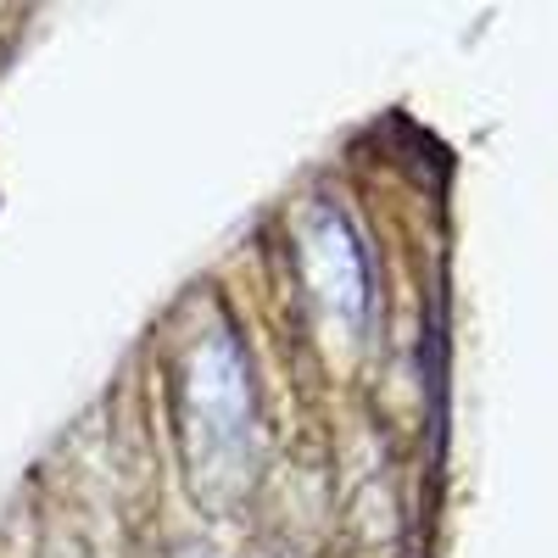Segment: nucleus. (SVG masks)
Instances as JSON below:
<instances>
[{
    "label": "nucleus",
    "instance_id": "f03ea898",
    "mask_svg": "<svg viewBox=\"0 0 558 558\" xmlns=\"http://www.w3.org/2000/svg\"><path fill=\"white\" fill-rule=\"evenodd\" d=\"M302 274H307V291L313 307L330 318L336 336H363V318H368V268L357 252L352 223L336 207H313L302 223Z\"/></svg>",
    "mask_w": 558,
    "mask_h": 558
},
{
    "label": "nucleus",
    "instance_id": "7ed1b4c3",
    "mask_svg": "<svg viewBox=\"0 0 558 558\" xmlns=\"http://www.w3.org/2000/svg\"><path fill=\"white\" fill-rule=\"evenodd\" d=\"M191 558H207V553H191Z\"/></svg>",
    "mask_w": 558,
    "mask_h": 558
},
{
    "label": "nucleus",
    "instance_id": "f257e3e1",
    "mask_svg": "<svg viewBox=\"0 0 558 558\" xmlns=\"http://www.w3.org/2000/svg\"><path fill=\"white\" fill-rule=\"evenodd\" d=\"M179 447H184V481L202 508H229L252 492L257 470V402L252 375L235 336L207 330L179 363Z\"/></svg>",
    "mask_w": 558,
    "mask_h": 558
}]
</instances>
